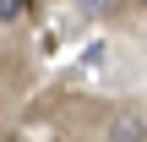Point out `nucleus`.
<instances>
[{"label":"nucleus","mask_w":147,"mask_h":142,"mask_svg":"<svg viewBox=\"0 0 147 142\" xmlns=\"http://www.w3.org/2000/svg\"><path fill=\"white\" fill-rule=\"evenodd\" d=\"M142 137H147L142 115H136V109H120V115L109 120V137H104V142H142Z\"/></svg>","instance_id":"f257e3e1"},{"label":"nucleus","mask_w":147,"mask_h":142,"mask_svg":"<svg viewBox=\"0 0 147 142\" xmlns=\"http://www.w3.org/2000/svg\"><path fill=\"white\" fill-rule=\"evenodd\" d=\"M22 11H27V0H0V22H16Z\"/></svg>","instance_id":"f03ea898"}]
</instances>
